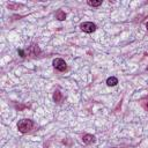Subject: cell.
Wrapping results in <instances>:
<instances>
[{
  "mask_svg": "<svg viewBox=\"0 0 148 148\" xmlns=\"http://www.w3.org/2000/svg\"><path fill=\"white\" fill-rule=\"evenodd\" d=\"M52 64H53V67L56 69H58L59 72H64V71L67 69V65H66L65 60H62L61 58H56Z\"/></svg>",
  "mask_w": 148,
  "mask_h": 148,
  "instance_id": "3",
  "label": "cell"
},
{
  "mask_svg": "<svg viewBox=\"0 0 148 148\" xmlns=\"http://www.w3.org/2000/svg\"><path fill=\"white\" fill-rule=\"evenodd\" d=\"M80 28L83 32H87V34H91L96 30V24L92 23V22H83L80 24Z\"/></svg>",
  "mask_w": 148,
  "mask_h": 148,
  "instance_id": "2",
  "label": "cell"
},
{
  "mask_svg": "<svg viewBox=\"0 0 148 148\" xmlns=\"http://www.w3.org/2000/svg\"><path fill=\"white\" fill-rule=\"evenodd\" d=\"M147 71H148V67H147Z\"/></svg>",
  "mask_w": 148,
  "mask_h": 148,
  "instance_id": "11",
  "label": "cell"
},
{
  "mask_svg": "<svg viewBox=\"0 0 148 148\" xmlns=\"http://www.w3.org/2000/svg\"><path fill=\"white\" fill-rule=\"evenodd\" d=\"M87 3L89 5V6H91V7H98L99 5H102V0H98V1H91V0H88L87 1Z\"/></svg>",
  "mask_w": 148,
  "mask_h": 148,
  "instance_id": "8",
  "label": "cell"
},
{
  "mask_svg": "<svg viewBox=\"0 0 148 148\" xmlns=\"http://www.w3.org/2000/svg\"><path fill=\"white\" fill-rule=\"evenodd\" d=\"M56 16H57V18H58V20L64 21V20H65V17H66V14H65V12H62V10H58V12L56 13Z\"/></svg>",
  "mask_w": 148,
  "mask_h": 148,
  "instance_id": "7",
  "label": "cell"
},
{
  "mask_svg": "<svg viewBox=\"0 0 148 148\" xmlns=\"http://www.w3.org/2000/svg\"><path fill=\"white\" fill-rule=\"evenodd\" d=\"M82 140H83V142H84V143L89 145V143H92V142L95 141V136H94V135H91V134H84V135H83V138H82Z\"/></svg>",
  "mask_w": 148,
  "mask_h": 148,
  "instance_id": "4",
  "label": "cell"
},
{
  "mask_svg": "<svg viewBox=\"0 0 148 148\" xmlns=\"http://www.w3.org/2000/svg\"><path fill=\"white\" fill-rule=\"evenodd\" d=\"M53 98H54V101L56 102H58V103H60L61 101H62V95H61V92L59 91V90H57L56 92H54V95H53Z\"/></svg>",
  "mask_w": 148,
  "mask_h": 148,
  "instance_id": "6",
  "label": "cell"
},
{
  "mask_svg": "<svg viewBox=\"0 0 148 148\" xmlns=\"http://www.w3.org/2000/svg\"><path fill=\"white\" fill-rule=\"evenodd\" d=\"M34 127V121L30 119H22L17 123V130L21 133H27Z\"/></svg>",
  "mask_w": 148,
  "mask_h": 148,
  "instance_id": "1",
  "label": "cell"
},
{
  "mask_svg": "<svg viewBox=\"0 0 148 148\" xmlns=\"http://www.w3.org/2000/svg\"><path fill=\"white\" fill-rule=\"evenodd\" d=\"M147 108H148V103H147Z\"/></svg>",
  "mask_w": 148,
  "mask_h": 148,
  "instance_id": "10",
  "label": "cell"
},
{
  "mask_svg": "<svg viewBox=\"0 0 148 148\" xmlns=\"http://www.w3.org/2000/svg\"><path fill=\"white\" fill-rule=\"evenodd\" d=\"M117 83H118V79L114 77V76H110V77H108V80H106V84L110 86V87H113V86H116Z\"/></svg>",
  "mask_w": 148,
  "mask_h": 148,
  "instance_id": "5",
  "label": "cell"
},
{
  "mask_svg": "<svg viewBox=\"0 0 148 148\" xmlns=\"http://www.w3.org/2000/svg\"><path fill=\"white\" fill-rule=\"evenodd\" d=\"M146 27H147V30H148V22H147V24H146Z\"/></svg>",
  "mask_w": 148,
  "mask_h": 148,
  "instance_id": "9",
  "label": "cell"
}]
</instances>
